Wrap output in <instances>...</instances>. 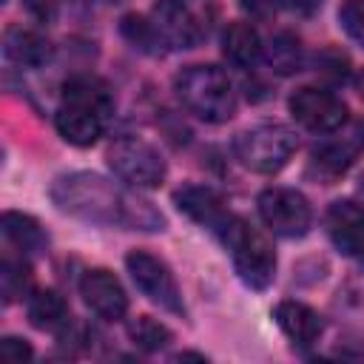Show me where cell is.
<instances>
[{
    "instance_id": "5bb4252c",
    "label": "cell",
    "mask_w": 364,
    "mask_h": 364,
    "mask_svg": "<svg viewBox=\"0 0 364 364\" xmlns=\"http://www.w3.org/2000/svg\"><path fill=\"white\" fill-rule=\"evenodd\" d=\"M273 318H276L279 330H282L296 347H313V344L318 341L321 330H324L321 316H318L313 307H307V304H301V301H293V299L279 301L276 310H273Z\"/></svg>"
},
{
    "instance_id": "ffe728a7",
    "label": "cell",
    "mask_w": 364,
    "mask_h": 364,
    "mask_svg": "<svg viewBox=\"0 0 364 364\" xmlns=\"http://www.w3.org/2000/svg\"><path fill=\"white\" fill-rule=\"evenodd\" d=\"M262 54L267 60V65L276 74H293L301 65V43L299 37H293L290 31H279L270 37L267 46H262Z\"/></svg>"
},
{
    "instance_id": "cb8c5ba5",
    "label": "cell",
    "mask_w": 364,
    "mask_h": 364,
    "mask_svg": "<svg viewBox=\"0 0 364 364\" xmlns=\"http://www.w3.org/2000/svg\"><path fill=\"white\" fill-rule=\"evenodd\" d=\"M338 23L347 37L364 48V0H344L338 6Z\"/></svg>"
},
{
    "instance_id": "7a4b0ae2",
    "label": "cell",
    "mask_w": 364,
    "mask_h": 364,
    "mask_svg": "<svg viewBox=\"0 0 364 364\" xmlns=\"http://www.w3.org/2000/svg\"><path fill=\"white\" fill-rule=\"evenodd\" d=\"M176 100L188 114L205 122H228L236 114V91L216 65H188L173 80Z\"/></svg>"
},
{
    "instance_id": "5b68a950",
    "label": "cell",
    "mask_w": 364,
    "mask_h": 364,
    "mask_svg": "<svg viewBox=\"0 0 364 364\" xmlns=\"http://www.w3.org/2000/svg\"><path fill=\"white\" fill-rule=\"evenodd\" d=\"M108 165L111 171L128 182L131 188H156L165 179V159L162 154L139 139V136H119L108 145Z\"/></svg>"
},
{
    "instance_id": "7c38bea8",
    "label": "cell",
    "mask_w": 364,
    "mask_h": 364,
    "mask_svg": "<svg viewBox=\"0 0 364 364\" xmlns=\"http://www.w3.org/2000/svg\"><path fill=\"white\" fill-rule=\"evenodd\" d=\"M173 205L188 216L193 219L196 225L208 228V230H216V233H225V228L230 225V213L225 208V199L213 191V188H205V185H185L173 193Z\"/></svg>"
},
{
    "instance_id": "83f0119b",
    "label": "cell",
    "mask_w": 364,
    "mask_h": 364,
    "mask_svg": "<svg viewBox=\"0 0 364 364\" xmlns=\"http://www.w3.org/2000/svg\"><path fill=\"white\" fill-rule=\"evenodd\" d=\"M245 11H250V17H259V20H267L276 14L279 9V0H242Z\"/></svg>"
},
{
    "instance_id": "603a6c76",
    "label": "cell",
    "mask_w": 364,
    "mask_h": 364,
    "mask_svg": "<svg viewBox=\"0 0 364 364\" xmlns=\"http://www.w3.org/2000/svg\"><path fill=\"white\" fill-rule=\"evenodd\" d=\"M119 31H122V37H125L134 48H139V51L156 54V51H159V46H162V40H159V34H156L154 23H151V20H145V17H136V14L122 17Z\"/></svg>"
},
{
    "instance_id": "44dd1931",
    "label": "cell",
    "mask_w": 364,
    "mask_h": 364,
    "mask_svg": "<svg viewBox=\"0 0 364 364\" xmlns=\"http://www.w3.org/2000/svg\"><path fill=\"white\" fill-rule=\"evenodd\" d=\"M31 282H34V273H31L26 256H20V259L6 256L3 259V264H0V293H3V301L6 304L28 296Z\"/></svg>"
},
{
    "instance_id": "e0dca14e",
    "label": "cell",
    "mask_w": 364,
    "mask_h": 364,
    "mask_svg": "<svg viewBox=\"0 0 364 364\" xmlns=\"http://www.w3.org/2000/svg\"><path fill=\"white\" fill-rule=\"evenodd\" d=\"M26 313H28L31 327L48 330V333H60V330L71 321L68 304H65V299H63L57 290H34V293L28 296Z\"/></svg>"
},
{
    "instance_id": "9a60e30c",
    "label": "cell",
    "mask_w": 364,
    "mask_h": 364,
    "mask_svg": "<svg viewBox=\"0 0 364 364\" xmlns=\"http://www.w3.org/2000/svg\"><path fill=\"white\" fill-rule=\"evenodd\" d=\"M3 54L14 63V65H23V68H40L51 60V43L31 31V28H23V26H11L6 34H3Z\"/></svg>"
},
{
    "instance_id": "f546056e",
    "label": "cell",
    "mask_w": 364,
    "mask_h": 364,
    "mask_svg": "<svg viewBox=\"0 0 364 364\" xmlns=\"http://www.w3.org/2000/svg\"><path fill=\"white\" fill-rule=\"evenodd\" d=\"M355 85H358V94H361V100H364V71L358 74V80H355Z\"/></svg>"
},
{
    "instance_id": "4dcf8cb0",
    "label": "cell",
    "mask_w": 364,
    "mask_h": 364,
    "mask_svg": "<svg viewBox=\"0 0 364 364\" xmlns=\"http://www.w3.org/2000/svg\"><path fill=\"white\" fill-rule=\"evenodd\" d=\"M358 136H361V142H364V122H361V128H358Z\"/></svg>"
},
{
    "instance_id": "4316f807",
    "label": "cell",
    "mask_w": 364,
    "mask_h": 364,
    "mask_svg": "<svg viewBox=\"0 0 364 364\" xmlns=\"http://www.w3.org/2000/svg\"><path fill=\"white\" fill-rule=\"evenodd\" d=\"M23 9L37 23H51L57 17V0H23Z\"/></svg>"
},
{
    "instance_id": "9c48e42d",
    "label": "cell",
    "mask_w": 364,
    "mask_h": 364,
    "mask_svg": "<svg viewBox=\"0 0 364 364\" xmlns=\"http://www.w3.org/2000/svg\"><path fill=\"white\" fill-rule=\"evenodd\" d=\"M105 117H108V111H102L97 105H88L80 100H63L54 114V125H57V134L68 145L88 148L100 139V134L105 128Z\"/></svg>"
},
{
    "instance_id": "ac0fdd59",
    "label": "cell",
    "mask_w": 364,
    "mask_h": 364,
    "mask_svg": "<svg viewBox=\"0 0 364 364\" xmlns=\"http://www.w3.org/2000/svg\"><path fill=\"white\" fill-rule=\"evenodd\" d=\"M222 51L225 57L239 65V68H247L253 65L259 57H262V40H259V31L247 23V20H233L225 34H222Z\"/></svg>"
},
{
    "instance_id": "d4e9b609",
    "label": "cell",
    "mask_w": 364,
    "mask_h": 364,
    "mask_svg": "<svg viewBox=\"0 0 364 364\" xmlns=\"http://www.w3.org/2000/svg\"><path fill=\"white\" fill-rule=\"evenodd\" d=\"M316 65L321 68V74H330L333 80H344L347 71H350V60H347L341 51H336V48L321 51V54L316 57Z\"/></svg>"
},
{
    "instance_id": "2e32d148",
    "label": "cell",
    "mask_w": 364,
    "mask_h": 364,
    "mask_svg": "<svg viewBox=\"0 0 364 364\" xmlns=\"http://www.w3.org/2000/svg\"><path fill=\"white\" fill-rule=\"evenodd\" d=\"M3 239L20 253V256H43L48 247V236L40 228V222L20 210H6L0 222Z\"/></svg>"
},
{
    "instance_id": "3957f363",
    "label": "cell",
    "mask_w": 364,
    "mask_h": 364,
    "mask_svg": "<svg viewBox=\"0 0 364 364\" xmlns=\"http://www.w3.org/2000/svg\"><path fill=\"white\" fill-rule=\"evenodd\" d=\"M222 239L230 250L239 279L253 290L270 287V282L276 276V250H273L270 239L259 228H253L250 222H245L239 216L230 219Z\"/></svg>"
},
{
    "instance_id": "277c9868",
    "label": "cell",
    "mask_w": 364,
    "mask_h": 364,
    "mask_svg": "<svg viewBox=\"0 0 364 364\" xmlns=\"http://www.w3.org/2000/svg\"><path fill=\"white\" fill-rule=\"evenodd\" d=\"M236 159L253 171V173H276L282 171L293 151H296V134L287 125L279 122H262L247 131H242L233 142Z\"/></svg>"
},
{
    "instance_id": "6da1fadb",
    "label": "cell",
    "mask_w": 364,
    "mask_h": 364,
    "mask_svg": "<svg viewBox=\"0 0 364 364\" xmlns=\"http://www.w3.org/2000/svg\"><path fill=\"white\" fill-rule=\"evenodd\" d=\"M48 193H51V202L63 213L77 216L82 222L111 225V228L117 225L125 230H162L165 228V216L154 208V202L91 171H74V173L57 176Z\"/></svg>"
},
{
    "instance_id": "4fadbf2b",
    "label": "cell",
    "mask_w": 364,
    "mask_h": 364,
    "mask_svg": "<svg viewBox=\"0 0 364 364\" xmlns=\"http://www.w3.org/2000/svg\"><path fill=\"white\" fill-rule=\"evenodd\" d=\"M327 233L333 245L353 259H364V205L338 199L327 208Z\"/></svg>"
},
{
    "instance_id": "ba28073f",
    "label": "cell",
    "mask_w": 364,
    "mask_h": 364,
    "mask_svg": "<svg viewBox=\"0 0 364 364\" xmlns=\"http://www.w3.org/2000/svg\"><path fill=\"white\" fill-rule=\"evenodd\" d=\"M287 105L293 119L313 134H333L347 122V105L333 91H324V88L304 85L293 91Z\"/></svg>"
},
{
    "instance_id": "484cf974",
    "label": "cell",
    "mask_w": 364,
    "mask_h": 364,
    "mask_svg": "<svg viewBox=\"0 0 364 364\" xmlns=\"http://www.w3.org/2000/svg\"><path fill=\"white\" fill-rule=\"evenodd\" d=\"M0 358H6V361H26V358H31V347L23 338L6 336V338H0Z\"/></svg>"
},
{
    "instance_id": "8992f818",
    "label": "cell",
    "mask_w": 364,
    "mask_h": 364,
    "mask_svg": "<svg viewBox=\"0 0 364 364\" xmlns=\"http://www.w3.org/2000/svg\"><path fill=\"white\" fill-rule=\"evenodd\" d=\"M125 267L142 296H148L154 304H159L168 313H176V316L185 313L179 284H176L171 267L159 256H154L148 250H131L125 256Z\"/></svg>"
},
{
    "instance_id": "f1b7e54d",
    "label": "cell",
    "mask_w": 364,
    "mask_h": 364,
    "mask_svg": "<svg viewBox=\"0 0 364 364\" xmlns=\"http://www.w3.org/2000/svg\"><path fill=\"white\" fill-rule=\"evenodd\" d=\"M321 3H324V0H290V6H293L296 11H301V14H313Z\"/></svg>"
},
{
    "instance_id": "d6986e66",
    "label": "cell",
    "mask_w": 364,
    "mask_h": 364,
    "mask_svg": "<svg viewBox=\"0 0 364 364\" xmlns=\"http://www.w3.org/2000/svg\"><path fill=\"white\" fill-rule=\"evenodd\" d=\"M353 165V151L350 145H341V142H327V145H318L313 148L310 154V162H307V173L316 176L318 182L330 185L336 179H341Z\"/></svg>"
},
{
    "instance_id": "52a82bcc",
    "label": "cell",
    "mask_w": 364,
    "mask_h": 364,
    "mask_svg": "<svg viewBox=\"0 0 364 364\" xmlns=\"http://www.w3.org/2000/svg\"><path fill=\"white\" fill-rule=\"evenodd\" d=\"M259 216L262 222L284 239H299L313 225V210L304 193L293 188H267L259 193Z\"/></svg>"
},
{
    "instance_id": "7402d4cb",
    "label": "cell",
    "mask_w": 364,
    "mask_h": 364,
    "mask_svg": "<svg viewBox=\"0 0 364 364\" xmlns=\"http://www.w3.org/2000/svg\"><path fill=\"white\" fill-rule=\"evenodd\" d=\"M128 338L145 353H159L173 341V333L151 316H136L128 321Z\"/></svg>"
},
{
    "instance_id": "30bf717a",
    "label": "cell",
    "mask_w": 364,
    "mask_h": 364,
    "mask_svg": "<svg viewBox=\"0 0 364 364\" xmlns=\"http://www.w3.org/2000/svg\"><path fill=\"white\" fill-rule=\"evenodd\" d=\"M80 296L105 321H119L128 313V296H125L119 279L105 267H91L82 273Z\"/></svg>"
},
{
    "instance_id": "8fae6325",
    "label": "cell",
    "mask_w": 364,
    "mask_h": 364,
    "mask_svg": "<svg viewBox=\"0 0 364 364\" xmlns=\"http://www.w3.org/2000/svg\"><path fill=\"white\" fill-rule=\"evenodd\" d=\"M151 23H154L162 46L193 48L202 40V26H199L196 14L179 0H159L151 11Z\"/></svg>"
}]
</instances>
